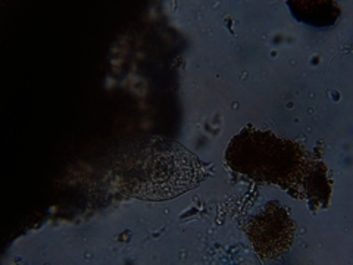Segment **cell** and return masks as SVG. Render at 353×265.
<instances>
[{
	"mask_svg": "<svg viewBox=\"0 0 353 265\" xmlns=\"http://www.w3.org/2000/svg\"><path fill=\"white\" fill-rule=\"evenodd\" d=\"M115 171L124 193L149 201L180 196L201 183L205 174L192 152L161 137L131 141L119 153Z\"/></svg>",
	"mask_w": 353,
	"mask_h": 265,
	"instance_id": "6da1fadb",
	"label": "cell"
},
{
	"mask_svg": "<svg viewBox=\"0 0 353 265\" xmlns=\"http://www.w3.org/2000/svg\"><path fill=\"white\" fill-rule=\"evenodd\" d=\"M294 230V223L277 202L265 208L248 228L253 246L263 258H275L289 249Z\"/></svg>",
	"mask_w": 353,
	"mask_h": 265,
	"instance_id": "7a4b0ae2",
	"label": "cell"
}]
</instances>
